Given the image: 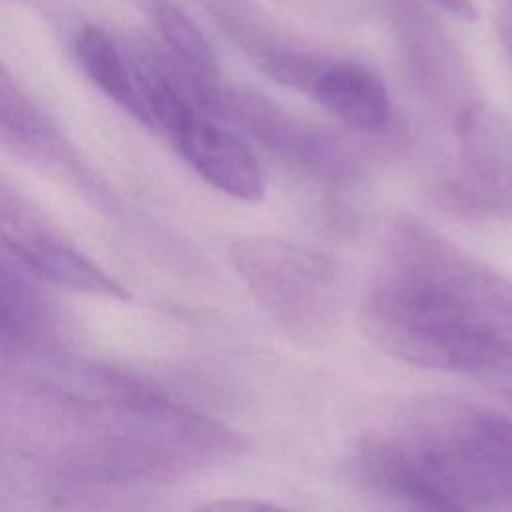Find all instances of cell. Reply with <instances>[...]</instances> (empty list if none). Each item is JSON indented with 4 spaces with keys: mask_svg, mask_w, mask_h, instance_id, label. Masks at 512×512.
<instances>
[{
    "mask_svg": "<svg viewBox=\"0 0 512 512\" xmlns=\"http://www.w3.org/2000/svg\"><path fill=\"white\" fill-rule=\"evenodd\" d=\"M244 450L236 430L114 370L60 358L0 378V474L62 486L164 482Z\"/></svg>",
    "mask_w": 512,
    "mask_h": 512,
    "instance_id": "cell-1",
    "label": "cell"
},
{
    "mask_svg": "<svg viewBox=\"0 0 512 512\" xmlns=\"http://www.w3.org/2000/svg\"><path fill=\"white\" fill-rule=\"evenodd\" d=\"M356 466L374 490L420 508H512V422L466 404L428 406L368 436Z\"/></svg>",
    "mask_w": 512,
    "mask_h": 512,
    "instance_id": "cell-2",
    "label": "cell"
},
{
    "mask_svg": "<svg viewBox=\"0 0 512 512\" xmlns=\"http://www.w3.org/2000/svg\"><path fill=\"white\" fill-rule=\"evenodd\" d=\"M372 292L458 328L512 336V280L412 216L394 224Z\"/></svg>",
    "mask_w": 512,
    "mask_h": 512,
    "instance_id": "cell-3",
    "label": "cell"
},
{
    "mask_svg": "<svg viewBox=\"0 0 512 512\" xmlns=\"http://www.w3.org/2000/svg\"><path fill=\"white\" fill-rule=\"evenodd\" d=\"M228 258L258 304L292 334L324 330L346 300L342 266L304 246L244 238Z\"/></svg>",
    "mask_w": 512,
    "mask_h": 512,
    "instance_id": "cell-4",
    "label": "cell"
},
{
    "mask_svg": "<svg viewBox=\"0 0 512 512\" xmlns=\"http://www.w3.org/2000/svg\"><path fill=\"white\" fill-rule=\"evenodd\" d=\"M150 114L154 128L170 138L182 160L210 186L246 202L262 198L264 178L250 146L202 110L188 90L160 92Z\"/></svg>",
    "mask_w": 512,
    "mask_h": 512,
    "instance_id": "cell-5",
    "label": "cell"
},
{
    "mask_svg": "<svg viewBox=\"0 0 512 512\" xmlns=\"http://www.w3.org/2000/svg\"><path fill=\"white\" fill-rule=\"evenodd\" d=\"M0 244L38 278L56 286L130 300V292L88 254L26 194L0 180Z\"/></svg>",
    "mask_w": 512,
    "mask_h": 512,
    "instance_id": "cell-6",
    "label": "cell"
},
{
    "mask_svg": "<svg viewBox=\"0 0 512 512\" xmlns=\"http://www.w3.org/2000/svg\"><path fill=\"white\" fill-rule=\"evenodd\" d=\"M72 340L74 324L60 302L0 256V360L10 368L54 362Z\"/></svg>",
    "mask_w": 512,
    "mask_h": 512,
    "instance_id": "cell-7",
    "label": "cell"
},
{
    "mask_svg": "<svg viewBox=\"0 0 512 512\" xmlns=\"http://www.w3.org/2000/svg\"><path fill=\"white\" fill-rule=\"evenodd\" d=\"M456 138L462 196L484 210L512 212V124L486 106H468Z\"/></svg>",
    "mask_w": 512,
    "mask_h": 512,
    "instance_id": "cell-8",
    "label": "cell"
},
{
    "mask_svg": "<svg viewBox=\"0 0 512 512\" xmlns=\"http://www.w3.org/2000/svg\"><path fill=\"white\" fill-rule=\"evenodd\" d=\"M306 92L334 118L362 132L380 130L390 114L386 84L358 62L322 60Z\"/></svg>",
    "mask_w": 512,
    "mask_h": 512,
    "instance_id": "cell-9",
    "label": "cell"
},
{
    "mask_svg": "<svg viewBox=\"0 0 512 512\" xmlns=\"http://www.w3.org/2000/svg\"><path fill=\"white\" fill-rule=\"evenodd\" d=\"M74 56L86 78L106 98L142 126L152 128L132 60L122 42L110 36L104 28L88 24L76 34Z\"/></svg>",
    "mask_w": 512,
    "mask_h": 512,
    "instance_id": "cell-10",
    "label": "cell"
},
{
    "mask_svg": "<svg viewBox=\"0 0 512 512\" xmlns=\"http://www.w3.org/2000/svg\"><path fill=\"white\" fill-rule=\"evenodd\" d=\"M150 18L160 34L164 52L198 84H220V68L212 44L190 18V14L172 0H148Z\"/></svg>",
    "mask_w": 512,
    "mask_h": 512,
    "instance_id": "cell-11",
    "label": "cell"
},
{
    "mask_svg": "<svg viewBox=\"0 0 512 512\" xmlns=\"http://www.w3.org/2000/svg\"><path fill=\"white\" fill-rule=\"evenodd\" d=\"M430 2L460 20L474 22L478 18V12H476V6L472 0H430Z\"/></svg>",
    "mask_w": 512,
    "mask_h": 512,
    "instance_id": "cell-12",
    "label": "cell"
},
{
    "mask_svg": "<svg viewBox=\"0 0 512 512\" xmlns=\"http://www.w3.org/2000/svg\"><path fill=\"white\" fill-rule=\"evenodd\" d=\"M498 12H500L502 42L512 60V0H498Z\"/></svg>",
    "mask_w": 512,
    "mask_h": 512,
    "instance_id": "cell-13",
    "label": "cell"
},
{
    "mask_svg": "<svg viewBox=\"0 0 512 512\" xmlns=\"http://www.w3.org/2000/svg\"><path fill=\"white\" fill-rule=\"evenodd\" d=\"M206 508L210 510H240V512H248V510H264V508H272L266 502H254V500H224V502H214L208 504Z\"/></svg>",
    "mask_w": 512,
    "mask_h": 512,
    "instance_id": "cell-14",
    "label": "cell"
}]
</instances>
